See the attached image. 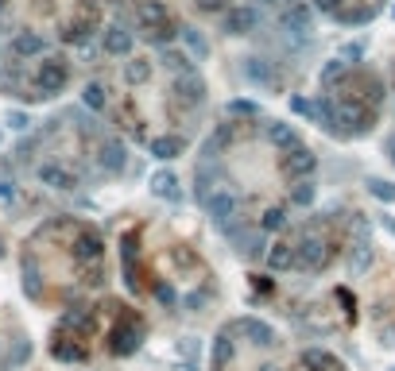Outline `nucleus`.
Listing matches in <instances>:
<instances>
[{
	"label": "nucleus",
	"mask_w": 395,
	"mask_h": 371,
	"mask_svg": "<svg viewBox=\"0 0 395 371\" xmlns=\"http://www.w3.org/2000/svg\"><path fill=\"white\" fill-rule=\"evenodd\" d=\"M39 178H43V186H51V189H74L78 186V178H74L66 167H59V163H43V167H39Z\"/></svg>",
	"instance_id": "f8f14e48"
},
{
	"label": "nucleus",
	"mask_w": 395,
	"mask_h": 371,
	"mask_svg": "<svg viewBox=\"0 0 395 371\" xmlns=\"http://www.w3.org/2000/svg\"><path fill=\"white\" fill-rule=\"evenodd\" d=\"M233 336H229V329L225 333H217V341H213V367H225L229 360H233Z\"/></svg>",
	"instance_id": "b1692460"
},
{
	"label": "nucleus",
	"mask_w": 395,
	"mask_h": 371,
	"mask_svg": "<svg viewBox=\"0 0 395 371\" xmlns=\"http://www.w3.org/2000/svg\"><path fill=\"white\" fill-rule=\"evenodd\" d=\"M8 128H16V131H28L31 128V117H28V112H8Z\"/></svg>",
	"instance_id": "f704fd0d"
},
{
	"label": "nucleus",
	"mask_w": 395,
	"mask_h": 371,
	"mask_svg": "<svg viewBox=\"0 0 395 371\" xmlns=\"http://www.w3.org/2000/svg\"><path fill=\"white\" fill-rule=\"evenodd\" d=\"M314 194H318V189H314V182L307 178V182H299V186H294L291 201H294V205H310V201H314Z\"/></svg>",
	"instance_id": "2f4dec72"
},
{
	"label": "nucleus",
	"mask_w": 395,
	"mask_h": 371,
	"mask_svg": "<svg viewBox=\"0 0 395 371\" xmlns=\"http://www.w3.org/2000/svg\"><path fill=\"white\" fill-rule=\"evenodd\" d=\"M279 23H283L291 35H307L310 31V8L307 4H291L283 16H279Z\"/></svg>",
	"instance_id": "4468645a"
},
{
	"label": "nucleus",
	"mask_w": 395,
	"mask_h": 371,
	"mask_svg": "<svg viewBox=\"0 0 395 371\" xmlns=\"http://www.w3.org/2000/svg\"><path fill=\"white\" fill-rule=\"evenodd\" d=\"M47 51V39L35 35V31H20V35L12 39V54L16 59H35V54Z\"/></svg>",
	"instance_id": "9d476101"
},
{
	"label": "nucleus",
	"mask_w": 395,
	"mask_h": 371,
	"mask_svg": "<svg viewBox=\"0 0 395 371\" xmlns=\"http://www.w3.org/2000/svg\"><path fill=\"white\" fill-rule=\"evenodd\" d=\"M244 78L248 81H260V86H275V73L263 59H244Z\"/></svg>",
	"instance_id": "6ab92c4d"
},
{
	"label": "nucleus",
	"mask_w": 395,
	"mask_h": 371,
	"mask_svg": "<svg viewBox=\"0 0 395 371\" xmlns=\"http://www.w3.org/2000/svg\"><path fill=\"white\" fill-rule=\"evenodd\" d=\"M147 78H151V59H128V66H125L128 86H144Z\"/></svg>",
	"instance_id": "412c9836"
},
{
	"label": "nucleus",
	"mask_w": 395,
	"mask_h": 371,
	"mask_svg": "<svg viewBox=\"0 0 395 371\" xmlns=\"http://www.w3.org/2000/svg\"><path fill=\"white\" fill-rule=\"evenodd\" d=\"M51 352H55V360H66V364H81V360H89V352L78 348V344H70V341H55Z\"/></svg>",
	"instance_id": "4be33fe9"
},
{
	"label": "nucleus",
	"mask_w": 395,
	"mask_h": 371,
	"mask_svg": "<svg viewBox=\"0 0 395 371\" xmlns=\"http://www.w3.org/2000/svg\"><path fill=\"white\" fill-rule=\"evenodd\" d=\"M268 139H271V143H275V147H283V151H294V147H302L299 143V131H294L291 128V124H268Z\"/></svg>",
	"instance_id": "2eb2a0df"
},
{
	"label": "nucleus",
	"mask_w": 395,
	"mask_h": 371,
	"mask_svg": "<svg viewBox=\"0 0 395 371\" xmlns=\"http://www.w3.org/2000/svg\"><path fill=\"white\" fill-rule=\"evenodd\" d=\"M178 35H183V43H190L194 54H205V39H202V31H198V28H183Z\"/></svg>",
	"instance_id": "473e14b6"
},
{
	"label": "nucleus",
	"mask_w": 395,
	"mask_h": 371,
	"mask_svg": "<svg viewBox=\"0 0 395 371\" xmlns=\"http://www.w3.org/2000/svg\"><path fill=\"white\" fill-rule=\"evenodd\" d=\"M256 23H260V12H256V8H244V4H236L233 12L225 16V31H229V35H248V31H256Z\"/></svg>",
	"instance_id": "0eeeda50"
},
{
	"label": "nucleus",
	"mask_w": 395,
	"mask_h": 371,
	"mask_svg": "<svg viewBox=\"0 0 395 371\" xmlns=\"http://www.w3.org/2000/svg\"><path fill=\"white\" fill-rule=\"evenodd\" d=\"M291 112H299V117H307V120H318V101H310V97H291Z\"/></svg>",
	"instance_id": "c85d7f7f"
},
{
	"label": "nucleus",
	"mask_w": 395,
	"mask_h": 371,
	"mask_svg": "<svg viewBox=\"0 0 395 371\" xmlns=\"http://www.w3.org/2000/svg\"><path fill=\"white\" fill-rule=\"evenodd\" d=\"M0 197H4V201H12V197H16V189H12V182H0Z\"/></svg>",
	"instance_id": "4c0bfd02"
},
{
	"label": "nucleus",
	"mask_w": 395,
	"mask_h": 371,
	"mask_svg": "<svg viewBox=\"0 0 395 371\" xmlns=\"http://www.w3.org/2000/svg\"><path fill=\"white\" fill-rule=\"evenodd\" d=\"M175 89H178V97H183L186 105H202L205 101V81L198 78V73H178V81H175Z\"/></svg>",
	"instance_id": "9b49d317"
},
{
	"label": "nucleus",
	"mask_w": 395,
	"mask_h": 371,
	"mask_svg": "<svg viewBox=\"0 0 395 371\" xmlns=\"http://www.w3.org/2000/svg\"><path fill=\"white\" fill-rule=\"evenodd\" d=\"M260 228H263V232H279V228H287V209H283V205H271V209H263Z\"/></svg>",
	"instance_id": "a878e982"
},
{
	"label": "nucleus",
	"mask_w": 395,
	"mask_h": 371,
	"mask_svg": "<svg viewBox=\"0 0 395 371\" xmlns=\"http://www.w3.org/2000/svg\"><path fill=\"white\" fill-rule=\"evenodd\" d=\"M368 194L384 205H395V182H384V178H368Z\"/></svg>",
	"instance_id": "bb28decb"
},
{
	"label": "nucleus",
	"mask_w": 395,
	"mask_h": 371,
	"mask_svg": "<svg viewBox=\"0 0 395 371\" xmlns=\"http://www.w3.org/2000/svg\"><path fill=\"white\" fill-rule=\"evenodd\" d=\"M329 263V244L318 240V236H307L299 247H294V267H307V271H322Z\"/></svg>",
	"instance_id": "7ed1b4c3"
},
{
	"label": "nucleus",
	"mask_w": 395,
	"mask_h": 371,
	"mask_svg": "<svg viewBox=\"0 0 395 371\" xmlns=\"http://www.w3.org/2000/svg\"><path fill=\"white\" fill-rule=\"evenodd\" d=\"M35 86H39V97L62 93V86H66V66H62L59 59H47V62L35 70Z\"/></svg>",
	"instance_id": "20e7f679"
},
{
	"label": "nucleus",
	"mask_w": 395,
	"mask_h": 371,
	"mask_svg": "<svg viewBox=\"0 0 395 371\" xmlns=\"http://www.w3.org/2000/svg\"><path fill=\"white\" fill-rule=\"evenodd\" d=\"M139 341H144V321L125 313V321H120L117 333H113V352H117V356H132V352L139 348Z\"/></svg>",
	"instance_id": "f03ea898"
},
{
	"label": "nucleus",
	"mask_w": 395,
	"mask_h": 371,
	"mask_svg": "<svg viewBox=\"0 0 395 371\" xmlns=\"http://www.w3.org/2000/svg\"><path fill=\"white\" fill-rule=\"evenodd\" d=\"M163 62H167L175 73H190L194 70V62H190V54H186V51H163Z\"/></svg>",
	"instance_id": "cd10ccee"
},
{
	"label": "nucleus",
	"mask_w": 395,
	"mask_h": 371,
	"mask_svg": "<svg viewBox=\"0 0 395 371\" xmlns=\"http://www.w3.org/2000/svg\"><path fill=\"white\" fill-rule=\"evenodd\" d=\"M388 151H391V163H395V136L388 139Z\"/></svg>",
	"instance_id": "58836bf2"
},
{
	"label": "nucleus",
	"mask_w": 395,
	"mask_h": 371,
	"mask_svg": "<svg viewBox=\"0 0 395 371\" xmlns=\"http://www.w3.org/2000/svg\"><path fill=\"white\" fill-rule=\"evenodd\" d=\"M183 147H186V139H178V136H155V139H147V151L155 155V159H178L183 155Z\"/></svg>",
	"instance_id": "ddd939ff"
},
{
	"label": "nucleus",
	"mask_w": 395,
	"mask_h": 371,
	"mask_svg": "<svg viewBox=\"0 0 395 371\" xmlns=\"http://www.w3.org/2000/svg\"><path fill=\"white\" fill-rule=\"evenodd\" d=\"M0 143H4V131H0Z\"/></svg>",
	"instance_id": "79ce46f5"
},
{
	"label": "nucleus",
	"mask_w": 395,
	"mask_h": 371,
	"mask_svg": "<svg viewBox=\"0 0 395 371\" xmlns=\"http://www.w3.org/2000/svg\"><path fill=\"white\" fill-rule=\"evenodd\" d=\"M372 267V244L368 240H357L349 252V275H365V271Z\"/></svg>",
	"instance_id": "f3484780"
},
{
	"label": "nucleus",
	"mask_w": 395,
	"mask_h": 371,
	"mask_svg": "<svg viewBox=\"0 0 395 371\" xmlns=\"http://www.w3.org/2000/svg\"><path fill=\"white\" fill-rule=\"evenodd\" d=\"M151 194L163 197V201H171V205L183 201V186H178V178L171 175V170H155L151 175Z\"/></svg>",
	"instance_id": "1a4fd4ad"
},
{
	"label": "nucleus",
	"mask_w": 395,
	"mask_h": 371,
	"mask_svg": "<svg viewBox=\"0 0 395 371\" xmlns=\"http://www.w3.org/2000/svg\"><path fill=\"white\" fill-rule=\"evenodd\" d=\"M229 112H233V117H260V105L256 101H233Z\"/></svg>",
	"instance_id": "72a5a7b5"
},
{
	"label": "nucleus",
	"mask_w": 395,
	"mask_h": 371,
	"mask_svg": "<svg viewBox=\"0 0 395 371\" xmlns=\"http://www.w3.org/2000/svg\"><path fill=\"white\" fill-rule=\"evenodd\" d=\"M260 4H283V0H260Z\"/></svg>",
	"instance_id": "a19ab883"
},
{
	"label": "nucleus",
	"mask_w": 395,
	"mask_h": 371,
	"mask_svg": "<svg viewBox=\"0 0 395 371\" xmlns=\"http://www.w3.org/2000/svg\"><path fill=\"white\" fill-rule=\"evenodd\" d=\"M341 73H345V62H341V59H337V62H329V66H326V70H322V81H326V86H329V81H333V78H341Z\"/></svg>",
	"instance_id": "c9c22d12"
},
{
	"label": "nucleus",
	"mask_w": 395,
	"mask_h": 371,
	"mask_svg": "<svg viewBox=\"0 0 395 371\" xmlns=\"http://www.w3.org/2000/svg\"><path fill=\"white\" fill-rule=\"evenodd\" d=\"M260 371H279V367H275V364H263V367H260Z\"/></svg>",
	"instance_id": "ea45409f"
},
{
	"label": "nucleus",
	"mask_w": 395,
	"mask_h": 371,
	"mask_svg": "<svg viewBox=\"0 0 395 371\" xmlns=\"http://www.w3.org/2000/svg\"><path fill=\"white\" fill-rule=\"evenodd\" d=\"M101 43H105L109 54H132V43H136V39H132V31H125V28H109Z\"/></svg>",
	"instance_id": "dca6fc26"
},
{
	"label": "nucleus",
	"mask_w": 395,
	"mask_h": 371,
	"mask_svg": "<svg viewBox=\"0 0 395 371\" xmlns=\"http://www.w3.org/2000/svg\"><path fill=\"white\" fill-rule=\"evenodd\" d=\"M236 329H241V333L248 336L256 348H271V344H275V329L263 325L260 317H241V321H236Z\"/></svg>",
	"instance_id": "6e6552de"
},
{
	"label": "nucleus",
	"mask_w": 395,
	"mask_h": 371,
	"mask_svg": "<svg viewBox=\"0 0 395 371\" xmlns=\"http://www.w3.org/2000/svg\"><path fill=\"white\" fill-rule=\"evenodd\" d=\"M125 159H128L125 143H120V139H105L101 155H97V167H101L105 175H120V170H125Z\"/></svg>",
	"instance_id": "423d86ee"
},
{
	"label": "nucleus",
	"mask_w": 395,
	"mask_h": 371,
	"mask_svg": "<svg viewBox=\"0 0 395 371\" xmlns=\"http://www.w3.org/2000/svg\"><path fill=\"white\" fill-rule=\"evenodd\" d=\"M81 105H86L89 112H101L105 109V86H101V81H89V86L81 89Z\"/></svg>",
	"instance_id": "393cba45"
},
{
	"label": "nucleus",
	"mask_w": 395,
	"mask_h": 371,
	"mask_svg": "<svg viewBox=\"0 0 395 371\" xmlns=\"http://www.w3.org/2000/svg\"><path fill=\"white\" fill-rule=\"evenodd\" d=\"M78 259H101V240H97V236H86V240L78 244Z\"/></svg>",
	"instance_id": "7c9ffc66"
},
{
	"label": "nucleus",
	"mask_w": 395,
	"mask_h": 371,
	"mask_svg": "<svg viewBox=\"0 0 395 371\" xmlns=\"http://www.w3.org/2000/svg\"><path fill=\"white\" fill-rule=\"evenodd\" d=\"M302 367H307V371H341V367H337V360L329 356L326 348H307V352H302Z\"/></svg>",
	"instance_id": "a211bd4d"
},
{
	"label": "nucleus",
	"mask_w": 395,
	"mask_h": 371,
	"mask_svg": "<svg viewBox=\"0 0 395 371\" xmlns=\"http://www.w3.org/2000/svg\"><path fill=\"white\" fill-rule=\"evenodd\" d=\"M23 290L31 294V298H39V271H35V263H23Z\"/></svg>",
	"instance_id": "c756f323"
},
{
	"label": "nucleus",
	"mask_w": 395,
	"mask_h": 371,
	"mask_svg": "<svg viewBox=\"0 0 395 371\" xmlns=\"http://www.w3.org/2000/svg\"><path fill=\"white\" fill-rule=\"evenodd\" d=\"M205 213H210L221 228H229V225H233V217L241 213V201H236L233 189H213V194L205 197Z\"/></svg>",
	"instance_id": "f257e3e1"
},
{
	"label": "nucleus",
	"mask_w": 395,
	"mask_h": 371,
	"mask_svg": "<svg viewBox=\"0 0 395 371\" xmlns=\"http://www.w3.org/2000/svg\"><path fill=\"white\" fill-rule=\"evenodd\" d=\"M59 329H81V333H89V329H93V317H89V310H66L59 317Z\"/></svg>",
	"instance_id": "5701e85b"
},
{
	"label": "nucleus",
	"mask_w": 395,
	"mask_h": 371,
	"mask_svg": "<svg viewBox=\"0 0 395 371\" xmlns=\"http://www.w3.org/2000/svg\"><path fill=\"white\" fill-rule=\"evenodd\" d=\"M318 8H322V12H329V16H337L341 12V0H314Z\"/></svg>",
	"instance_id": "e433bc0d"
},
{
	"label": "nucleus",
	"mask_w": 395,
	"mask_h": 371,
	"mask_svg": "<svg viewBox=\"0 0 395 371\" xmlns=\"http://www.w3.org/2000/svg\"><path fill=\"white\" fill-rule=\"evenodd\" d=\"M263 259H268V267H271V271H291V267H294V247L275 244L268 255H263Z\"/></svg>",
	"instance_id": "aec40b11"
},
{
	"label": "nucleus",
	"mask_w": 395,
	"mask_h": 371,
	"mask_svg": "<svg viewBox=\"0 0 395 371\" xmlns=\"http://www.w3.org/2000/svg\"><path fill=\"white\" fill-rule=\"evenodd\" d=\"M314 167H318V159H314V151H307V147H294V151H287V159H283V170L291 178H299V182H307V178L314 175Z\"/></svg>",
	"instance_id": "39448f33"
}]
</instances>
